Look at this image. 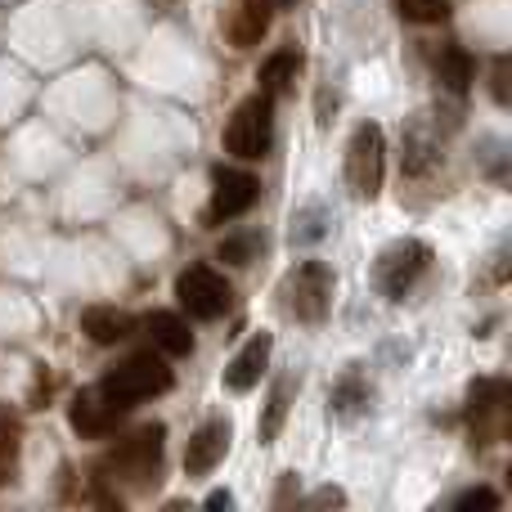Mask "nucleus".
I'll return each mask as SVG.
<instances>
[{"mask_svg":"<svg viewBox=\"0 0 512 512\" xmlns=\"http://www.w3.org/2000/svg\"><path fill=\"white\" fill-rule=\"evenodd\" d=\"M162 454H167V427L144 423V427H135L131 436H122V441L99 459V481L122 486V490H131V495H144V490H153L162 477Z\"/></svg>","mask_w":512,"mask_h":512,"instance_id":"1","label":"nucleus"},{"mask_svg":"<svg viewBox=\"0 0 512 512\" xmlns=\"http://www.w3.org/2000/svg\"><path fill=\"white\" fill-rule=\"evenodd\" d=\"M171 382H176V373H171L167 355L135 351V355H126L117 369H108L99 387H104L122 409H131V405H144V400L162 396V391H171Z\"/></svg>","mask_w":512,"mask_h":512,"instance_id":"2","label":"nucleus"},{"mask_svg":"<svg viewBox=\"0 0 512 512\" xmlns=\"http://www.w3.org/2000/svg\"><path fill=\"white\" fill-rule=\"evenodd\" d=\"M225 153L239 162H261L265 153H270L274 144V99L265 95V90H256L248 95L239 108L230 113V122H225V135H221Z\"/></svg>","mask_w":512,"mask_h":512,"instance_id":"3","label":"nucleus"},{"mask_svg":"<svg viewBox=\"0 0 512 512\" xmlns=\"http://www.w3.org/2000/svg\"><path fill=\"white\" fill-rule=\"evenodd\" d=\"M283 310L297 324H319L328 315V301H333V270L324 261H301L297 270L283 279L279 288Z\"/></svg>","mask_w":512,"mask_h":512,"instance_id":"4","label":"nucleus"},{"mask_svg":"<svg viewBox=\"0 0 512 512\" xmlns=\"http://www.w3.org/2000/svg\"><path fill=\"white\" fill-rule=\"evenodd\" d=\"M508 423H512V391L504 378H481L468 396V427H472V445L490 450V445L508 441Z\"/></svg>","mask_w":512,"mask_h":512,"instance_id":"5","label":"nucleus"},{"mask_svg":"<svg viewBox=\"0 0 512 512\" xmlns=\"http://www.w3.org/2000/svg\"><path fill=\"white\" fill-rule=\"evenodd\" d=\"M382 176H387V140H382V126L364 122L346 144V185L355 198H378Z\"/></svg>","mask_w":512,"mask_h":512,"instance_id":"6","label":"nucleus"},{"mask_svg":"<svg viewBox=\"0 0 512 512\" xmlns=\"http://www.w3.org/2000/svg\"><path fill=\"white\" fill-rule=\"evenodd\" d=\"M176 301H180V310H189V319L212 324V319H221L234 306V288L212 265H189V270L176 274Z\"/></svg>","mask_w":512,"mask_h":512,"instance_id":"7","label":"nucleus"},{"mask_svg":"<svg viewBox=\"0 0 512 512\" xmlns=\"http://www.w3.org/2000/svg\"><path fill=\"white\" fill-rule=\"evenodd\" d=\"M427 265H432V248H427V243L400 239V243H391V248L378 256V265H373V279H378V288L387 292L391 301H400L427 274Z\"/></svg>","mask_w":512,"mask_h":512,"instance_id":"8","label":"nucleus"},{"mask_svg":"<svg viewBox=\"0 0 512 512\" xmlns=\"http://www.w3.org/2000/svg\"><path fill=\"white\" fill-rule=\"evenodd\" d=\"M261 198V180L252 171H234V167H216L212 171V203H207V221L212 225H230L239 216H248Z\"/></svg>","mask_w":512,"mask_h":512,"instance_id":"9","label":"nucleus"},{"mask_svg":"<svg viewBox=\"0 0 512 512\" xmlns=\"http://www.w3.org/2000/svg\"><path fill=\"white\" fill-rule=\"evenodd\" d=\"M122 414L126 409L117 405L99 382L95 387H86V391H77L72 405H68V423H72V432H77L81 441H104V436H113L117 423H122Z\"/></svg>","mask_w":512,"mask_h":512,"instance_id":"10","label":"nucleus"},{"mask_svg":"<svg viewBox=\"0 0 512 512\" xmlns=\"http://www.w3.org/2000/svg\"><path fill=\"white\" fill-rule=\"evenodd\" d=\"M274 23V0H225L221 14V32L234 50H252V45L265 41Z\"/></svg>","mask_w":512,"mask_h":512,"instance_id":"11","label":"nucleus"},{"mask_svg":"<svg viewBox=\"0 0 512 512\" xmlns=\"http://www.w3.org/2000/svg\"><path fill=\"white\" fill-rule=\"evenodd\" d=\"M230 436H234V427L225 423V418H207V423L189 436V450H185L189 477H207V472H216V463L230 454Z\"/></svg>","mask_w":512,"mask_h":512,"instance_id":"12","label":"nucleus"},{"mask_svg":"<svg viewBox=\"0 0 512 512\" xmlns=\"http://www.w3.org/2000/svg\"><path fill=\"white\" fill-rule=\"evenodd\" d=\"M135 324H140V319H135L131 310H117V306H86L81 310V333H86L95 346L126 342V337L135 333Z\"/></svg>","mask_w":512,"mask_h":512,"instance_id":"13","label":"nucleus"},{"mask_svg":"<svg viewBox=\"0 0 512 512\" xmlns=\"http://www.w3.org/2000/svg\"><path fill=\"white\" fill-rule=\"evenodd\" d=\"M270 351H274V337L270 333L248 337V346H243V351L230 360V369H225V387H230V391H252L256 382H261L265 364H270Z\"/></svg>","mask_w":512,"mask_h":512,"instance_id":"14","label":"nucleus"},{"mask_svg":"<svg viewBox=\"0 0 512 512\" xmlns=\"http://www.w3.org/2000/svg\"><path fill=\"white\" fill-rule=\"evenodd\" d=\"M144 328H149V337H153V351H162V355L194 351V333H189V324L176 310H153V315L144 319Z\"/></svg>","mask_w":512,"mask_h":512,"instance_id":"15","label":"nucleus"},{"mask_svg":"<svg viewBox=\"0 0 512 512\" xmlns=\"http://www.w3.org/2000/svg\"><path fill=\"white\" fill-rule=\"evenodd\" d=\"M297 72H301V50L297 45H283V50H274L270 59L261 63L256 81H261V90L270 99H279V95H288V86L297 81Z\"/></svg>","mask_w":512,"mask_h":512,"instance_id":"16","label":"nucleus"},{"mask_svg":"<svg viewBox=\"0 0 512 512\" xmlns=\"http://www.w3.org/2000/svg\"><path fill=\"white\" fill-rule=\"evenodd\" d=\"M436 77H441V86L450 90V95H468L472 77H477V63H472V54L463 50L459 41H450L436 54Z\"/></svg>","mask_w":512,"mask_h":512,"instance_id":"17","label":"nucleus"},{"mask_svg":"<svg viewBox=\"0 0 512 512\" xmlns=\"http://www.w3.org/2000/svg\"><path fill=\"white\" fill-rule=\"evenodd\" d=\"M18 459H23V423L14 409L0 405V486L18 477Z\"/></svg>","mask_w":512,"mask_h":512,"instance_id":"18","label":"nucleus"},{"mask_svg":"<svg viewBox=\"0 0 512 512\" xmlns=\"http://www.w3.org/2000/svg\"><path fill=\"white\" fill-rule=\"evenodd\" d=\"M292 391H297V382H292V378H279V382L270 387V400H265V414H261V423H256V436H261V445H274V436L283 432V418H288Z\"/></svg>","mask_w":512,"mask_h":512,"instance_id":"19","label":"nucleus"},{"mask_svg":"<svg viewBox=\"0 0 512 512\" xmlns=\"http://www.w3.org/2000/svg\"><path fill=\"white\" fill-rule=\"evenodd\" d=\"M396 14L405 18V23L432 27V23H445V18H450V5H445V0H396Z\"/></svg>","mask_w":512,"mask_h":512,"instance_id":"20","label":"nucleus"},{"mask_svg":"<svg viewBox=\"0 0 512 512\" xmlns=\"http://www.w3.org/2000/svg\"><path fill=\"white\" fill-rule=\"evenodd\" d=\"M364 400H369V391H364L360 373H346V378L333 387V409H337V414H342V418H351L355 409L364 405Z\"/></svg>","mask_w":512,"mask_h":512,"instance_id":"21","label":"nucleus"},{"mask_svg":"<svg viewBox=\"0 0 512 512\" xmlns=\"http://www.w3.org/2000/svg\"><path fill=\"white\" fill-rule=\"evenodd\" d=\"M261 248V234H225L221 239V248H216V256H221L225 265H248L252 261V252Z\"/></svg>","mask_w":512,"mask_h":512,"instance_id":"22","label":"nucleus"},{"mask_svg":"<svg viewBox=\"0 0 512 512\" xmlns=\"http://www.w3.org/2000/svg\"><path fill=\"white\" fill-rule=\"evenodd\" d=\"M450 504L454 508H499V495L486 486H472V490H463V495H454Z\"/></svg>","mask_w":512,"mask_h":512,"instance_id":"23","label":"nucleus"},{"mask_svg":"<svg viewBox=\"0 0 512 512\" xmlns=\"http://www.w3.org/2000/svg\"><path fill=\"white\" fill-rule=\"evenodd\" d=\"M490 86H495L499 104H508V59H495V81H490Z\"/></svg>","mask_w":512,"mask_h":512,"instance_id":"24","label":"nucleus"},{"mask_svg":"<svg viewBox=\"0 0 512 512\" xmlns=\"http://www.w3.org/2000/svg\"><path fill=\"white\" fill-rule=\"evenodd\" d=\"M342 490H319V495H310V504H342Z\"/></svg>","mask_w":512,"mask_h":512,"instance_id":"25","label":"nucleus"},{"mask_svg":"<svg viewBox=\"0 0 512 512\" xmlns=\"http://www.w3.org/2000/svg\"><path fill=\"white\" fill-rule=\"evenodd\" d=\"M207 508H230V495H225V490H216V495L207 499Z\"/></svg>","mask_w":512,"mask_h":512,"instance_id":"26","label":"nucleus"},{"mask_svg":"<svg viewBox=\"0 0 512 512\" xmlns=\"http://www.w3.org/2000/svg\"><path fill=\"white\" fill-rule=\"evenodd\" d=\"M279 5H297V0H274V9H279Z\"/></svg>","mask_w":512,"mask_h":512,"instance_id":"27","label":"nucleus"}]
</instances>
